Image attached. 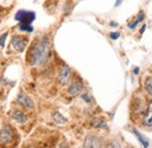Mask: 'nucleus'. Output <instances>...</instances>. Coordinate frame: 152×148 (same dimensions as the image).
<instances>
[{"mask_svg": "<svg viewBox=\"0 0 152 148\" xmlns=\"http://www.w3.org/2000/svg\"><path fill=\"white\" fill-rule=\"evenodd\" d=\"M6 38H7V32H5L4 34L0 36V47H2V46L5 45V40H6Z\"/></svg>", "mask_w": 152, "mask_h": 148, "instance_id": "nucleus-16", "label": "nucleus"}, {"mask_svg": "<svg viewBox=\"0 0 152 148\" xmlns=\"http://www.w3.org/2000/svg\"><path fill=\"white\" fill-rule=\"evenodd\" d=\"M118 38H119V32H113V33H110V39L116 40Z\"/></svg>", "mask_w": 152, "mask_h": 148, "instance_id": "nucleus-18", "label": "nucleus"}, {"mask_svg": "<svg viewBox=\"0 0 152 148\" xmlns=\"http://www.w3.org/2000/svg\"><path fill=\"white\" fill-rule=\"evenodd\" d=\"M35 19V13L32 11H25L20 10L15 14V20L19 21L22 25H31Z\"/></svg>", "mask_w": 152, "mask_h": 148, "instance_id": "nucleus-2", "label": "nucleus"}, {"mask_svg": "<svg viewBox=\"0 0 152 148\" xmlns=\"http://www.w3.org/2000/svg\"><path fill=\"white\" fill-rule=\"evenodd\" d=\"M144 18H145V14H144V12H143V11H140V12H139L138 18L136 19V20H137L138 22H140V21H143V20H144Z\"/></svg>", "mask_w": 152, "mask_h": 148, "instance_id": "nucleus-17", "label": "nucleus"}, {"mask_svg": "<svg viewBox=\"0 0 152 148\" xmlns=\"http://www.w3.org/2000/svg\"><path fill=\"white\" fill-rule=\"evenodd\" d=\"M133 73H134V74L139 73V68H138V67H136V68H134V71H133Z\"/></svg>", "mask_w": 152, "mask_h": 148, "instance_id": "nucleus-24", "label": "nucleus"}, {"mask_svg": "<svg viewBox=\"0 0 152 148\" xmlns=\"http://www.w3.org/2000/svg\"><path fill=\"white\" fill-rule=\"evenodd\" d=\"M11 115H12V119L15 120V121L19 122V124H25V122L27 121V115H26L22 111L14 110V111L12 112Z\"/></svg>", "mask_w": 152, "mask_h": 148, "instance_id": "nucleus-9", "label": "nucleus"}, {"mask_svg": "<svg viewBox=\"0 0 152 148\" xmlns=\"http://www.w3.org/2000/svg\"><path fill=\"white\" fill-rule=\"evenodd\" d=\"M145 28H146V26H145V25H143V26H142V28H140V31H139V32H140V34H143V33H144Z\"/></svg>", "mask_w": 152, "mask_h": 148, "instance_id": "nucleus-21", "label": "nucleus"}, {"mask_svg": "<svg viewBox=\"0 0 152 148\" xmlns=\"http://www.w3.org/2000/svg\"><path fill=\"white\" fill-rule=\"evenodd\" d=\"M110 26H113V27H117V26H118V24H117V22H115V21H111V22H110Z\"/></svg>", "mask_w": 152, "mask_h": 148, "instance_id": "nucleus-22", "label": "nucleus"}, {"mask_svg": "<svg viewBox=\"0 0 152 148\" xmlns=\"http://www.w3.org/2000/svg\"><path fill=\"white\" fill-rule=\"evenodd\" d=\"M19 30L20 31H22V32H28V33L33 32V27H32V25H22V24H20Z\"/></svg>", "mask_w": 152, "mask_h": 148, "instance_id": "nucleus-15", "label": "nucleus"}, {"mask_svg": "<svg viewBox=\"0 0 152 148\" xmlns=\"http://www.w3.org/2000/svg\"><path fill=\"white\" fill-rule=\"evenodd\" d=\"M50 54V42L47 37L41 38L34 45L31 47L29 53H28V62L31 66H37V65H43L47 62L48 58Z\"/></svg>", "mask_w": 152, "mask_h": 148, "instance_id": "nucleus-1", "label": "nucleus"}, {"mask_svg": "<svg viewBox=\"0 0 152 148\" xmlns=\"http://www.w3.org/2000/svg\"><path fill=\"white\" fill-rule=\"evenodd\" d=\"M53 120L57 122V124H66L67 122V119H64L63 116H62V114H60L58 112H55L54 114H53Z\"/></svg>", "mask_w": 152, "mask_h": 148, "instance_id": "nucleus-14", "label": "nucleus"}, {"mask_svg": "<svg viewBox=\"0 0 152 148\" xmlns=\"http://www.w3.org/2000/svg\"><path fill=\"white\" fill-rule=\"evenodd\" d=\"M70 75H72V70L69 66L67 65H63L61 67V71H60V75H58V81L62 86L67 85L69 82V79H70Z\"/></svg>", "mask_w": 152, "mask_h": 148, "instance_id": "nucleus-6", "label": "nucleus"}, {"mask_svg": "<svg viewBox=\"0 0 152 148\" xmlns=\"http://www.w3.org/2000/svg\"><path fill=\"white\" fill-rule=\"evenodd\" d=\"M13 139V130L10 125L4 126V128L0 130V144L7 145Z\"/></svg>", "mask_w": 152, "mask_h": 148, "instance_id": "nucleus-4", "label": "nucleus"}, {"mask_svg": "<svg viewBox=\"0 0 152 148\" xmlns=\"http://www.w3.org/2000/svg\"><path fill=\"white\" fill-rule=\"evenodd\" d=\"M82 90H83V87H82V85H81L80 82H73V84L69 86L68 92H69V94H70L72 96H78V95L82 93Z\"/></svg>", "mask_w": 152, "mask_h": 148, "instance_id": "nucleus-10", "label": "nucleus"}, {"mask_svg": "<svg viewBox=\"0 0 152 148\" xmlns=\"http://www.w3.org/2000/svg\"><path fill=\"white\" fill-rule=\"evenodd\" d=\"M82 98H83V100H84V101H87V102H90V98H89V95L84 94V95H82Z\"/></svg>", "mask_w": 152, "mask_h": 148, "instance_id": "nucleus-20", "label": "nucleus"}, {"mask_svg": "<svg viewBox=\"0 0 152 148\" xmlns=\"http://www.w3.org/2000/svg\"><path fill=\"white\" fill-rule=\"evenodd\" d=\"M121 4H122V0H117V1H116V4H115V6L117 7V6H119Z\"/></svg>", "mask_w": 152, "mask_h": 148, "instance_id": "nucleus-23", "label": "nucleus"}, {"mask_svg": "<svg viewBox=\"0 0 152 148\" xmlns=\"http://www.w3.org/2000/svg\"><path fill=\"white\" fill-rule=\"evenodd\" d=\"M144 88L152 96V76H149V78L145 79V81H144Z\"/></svg>", "mask_w": 152, "mask_h": 148, "instance_id": "nucleus-13", "label": "nucleus"}, {"mask_svg": "<svg viewBox=\"0 0 152 148\" xmlns=\"http://www.w3.org/2000/svg\"><path fill=\"white\" fill-rule=\"evenodd\" d=\"M101 146H102V141L93 134H89L86 138L84 145H83V147H101Z\"/></svg>", "mask_w": 152, "mask_h": 148, "instance_id": "nucleus-7", "label": "nucleus"}, {"mask_svg": "<svg viewBox=\"0 0 152 148\" xmlns=\"http://www.w3.org/2000/svg\"><path fill=\"white\" fill-rule=\"evenodd\" d=\"M133 133H134V135L137 136V139L139 140V142H140V145H142L143 147H145V148L149 147V140H148L146 138H144L142 133H139L137 130H133Z\"/></svg>", "mask_w": 152, "mask_h": 148, "instance_id": "nucleus-11", "label": "nucleus"}, {"mask_svg": "<svg viewBox=\"0 0 152 148\" xmlns=\"http://www.w3.org/2000/svg\"><path fill=\"white\" fill-rule=\"evenodd\" d=\"M137 25H138V21H137V20H133L132 22H131V24H129L128 26H129V28H131V30H133V28H134V27H136Z\"/></svg>", "mask_w": 152, "mask_h": 148, "instance_id": "nucleus-19", "label": "nucleus"}, {"mask_svg": "<svg viewBox=\"0 0 152 148\" xmlns=\"http://www.w3.org/2000/svg\"><path fill=\"white\" fill-rule=\"evenodd\" d=\"M17 104L21 107L26 108V110H33L34 108V101L27 94H25L22 92L19 93V95L17 98Z\"/></svg>", "mask_w": 152, "mask_h": 148, "instance_id": "nucleus-3", "label": "nucleus"}, {"mask_svg": "<svg viewBox=\"0 0 152 148\" xmlns=\"http://www.w3.org/2000/svg\"><path fill=\"white\" fill-rule=\"evenodd\" d=\"M91 126L95 128H107V124L101 119V118H94L91 120Z\"/></svg>", "mask_w": 152, "mask_h": 148, "instance_id": "nucleus-12", "label": "nucleus"}, {"mask_svg": "<svg viewBox=\"0 0 152 148\" xmlns=\"http://www.w3.org/2000/svg\"><path fill=\"white\" fill-rule=\"evenodd\" d=\"M143 124L145 126H152V101L146 106V113L143 116Z\"/></svg>", "mask_w": 152, "mask_h": 148, "instance_id": "nucleus-8", "label": "nucleus"}, {"mask_svg": "<svg viewBox=\"0 0 152 148\" xmlns=\"http://www.w3.org/2000/svg\"><path fill=\"white\" fill-rule=\"evenodd\" d=\"M11 44H12V47L17 52H23L25 51V47L27 45V39L26 38H22L21 36H13Z\"/></svg>", "mask_w": 152, "mask_h": 148, "instance_id": "nucleus-5", "label": "nucleus"}]
</instances>
